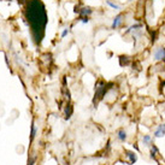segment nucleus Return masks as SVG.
Masks as SVG:
<instances>
[{
	"mask_svg": "<svg viewBox=\"0 0 165 165\" xmlns=\"http://www.w3.org/2000/svg\"><path fill=\"white\" fill-rule=\"evenodd\" d=\"M27 18L32 28L34 40L36 41V44H40L47 24V15L42 3L39 0H32L27 9Z\"/></svg>",
	"mask_w": 165,
	"mask_h": 165,
	"instance_id": "1",
	"label": "nucleus"
},
{
	"mask_svg": "<svg viewBox=\"0 0 165 165\" xmlns=\"http://www.w3.org/2000/svg\"><path fill=\"white\" fill-rule=\"evenodd\" d=\"M106 92H107L106 85L104 83V82H100V85L97 87V89H95V99H94V101H95L97 99H101L105 95Z\"/></svg>",
	"mask_w": 165,
	"mask_h": 165,
	"instance_id": "2",
	"label": "nucleus"
},
{
	"mask_svg": "<svg viewBox=\"0 0 165 165\" xmlns=\"http://www.w3.org/2000/svg\"><path fill=\"white\" fill-rule=\"evenodd\" d=\"M154 60L159 62V60H164L165 59V47H158V48L154 51Z\"/></svg>",
	"mask_w": 165,
	"mask_h": 165,
	"instance_id": "3",
	"label": "nucleus"
},
{
	"mask_svg": "<svg viewBox=\"0 0 165 165\" xmlns=\"http://www.w3.org/2000/svg\"><path fill=\"white\" fill-rule=\"evenodd\" d=\"M122 23H123V15L119 13V15H117V16L115 17V19H113V22H112V25H111V28H112V29L119 28Z\"/></svg>",
	"mask_w": 165,
	"mask_h": 165,
	"instance_id": "4",
	"label": "nucleus"
},
{
	"mask_svg": "<svg viewBox=\"0 0 165 165\" xmlns=\"http://www.w3.org/2000/svg\"><path fill=\"white\" fill-rule=\"evenodd\" d=\"M165 135V124H159L154 131V138H163Z\"/></svg>",
	"mask_w": 165,
	"mask_h": 165,
	"instance_id": "5",
	"label": "nucleus"
},
{
	"mask_svg": "<svg viewBox=\"0 0 165 165\" xmlns=\"http://www.w3.org/2000/svg\"><path fill=\"white\" fill-rule=\"evenodd\" d=\"M128 135H127V131L124 130V129H119L118 131H117V139H118L119 141H122V142H124V141L127 140Z\"/></svg>",
	"mask_w": 165,
	"mask_h": 165,
	"instance_id": "6",
	"label": "nucleus"
},
{
	"mask_svg": "<svg viewBox=\"0 0 165 165\" xmlns=\"http://www.w3.org/2000/svg\"><path fill=\"white\" fill-rule=\"evenodd\" d=\"M159 153V150H158V147L156 145H151V151H150V158L151 159H154L156 160V158H157V154Z\"/></svg>",
	"mask_w": 165,
	"mask_h": 165,
	"instance_id": "7",
	"label": "nucleus"
},
{
	"mask_svg": "<svg viewBox=\"0 0 165 165\" xmlns=\"http://www.w3.org/2000/svg\"><path fill=\"white\" fill-rule=\"evenodd\" d=\"M125 154L129 158V160H130V164H135V163H136L138 158H136V154H135V153H133L130 151H125Z\"/></svg>",
	"mask_w": 165,
	"mask_h": 165,
	"instance_id": "8",
	"label": "nucleus"
},
{
	"mask_svg": "<svg viewBox=\"0 0 165 165\" xmlns=\"http://www.w3.org/2000/svg\"><path fill=\"white\" fill-rule=\"evenodd\" d=\"M78 12H80L81 16H87V17H88L89 15H92L93 10H92L91 7H82V10H80Z\"/></svg>",
	"mask_w": 165,
	"mask_h": 165,
	"instance_id": "9",
	"label": "nucleus"
},
{
	"mask_svg": "<svg viewBox=\"0 0 165 165\" xmlns=\"http://www.w3.org/2000/svg\"><path fill=\"white\" fill-rule=\"evenodd\" d=\"M142 144L147 147H150L152 145V138L150 136V135H144L142 136Z\"/></svg>",
	"mask_w": 165,
	"mask_h": 165,
	"instance_id": "10",
	"label": "nucleus"
},
{
	"mask_svg": "<svg viewBox=\"0 0 165 165\" xmlns=\"http://www.w3.org/2000/svg\"><path fill=\"white\" fill-rule=\"evenodd\" d=\"M141 28H142V25H141V24H133L131 27H129V28H128V30L125 32V34H129V33H131V32L140 30Z\"/></svg>",
	"mask_w": 165,
	"mask_h": 165,
	"instance_id": "11",
	"label": "nucleus"
},
{
	"mask_svg": "<svg viewBox=\"0 0 165 165\" xmlns=\"http://www.w3.org/2000/svg\"><path fill=\"white\" fill-rule=\"evenodd\" d=\"M106 5H107V6H110V7H112V9H115V10H121L119 5H117L116 3H113L112 0H106Z\"/></svg>",
	"mask_w": 165,
	"mask_h": 165,
	"instance_id": "12",
	"label": "nucleus"
},
{
	"mask_svg": "<svg viewBox=\"0 0 165 165\" xmlns=\"http://www.w3.org/2000/svg\"><path fill=\"white\" fill-rule=\"evenodd\" d=\"M71 115H72V107H71V106H69V110H68V107L65 109V118L69 119L70 117H71Z\"/></svg>",
	"mask_w": 165,
	"mask_h": 165,
	"instance_id": "13",
	"label": "nucleus"
},
{
	"mask_svg": "<svg viewBox=\"0 0 165 165\" xmlns=\"http://www.w3.org/2000/svg\"><path fill=\"white\" fill-rule=\"evenodd\" d=\"M35 135H36V127H35V124L32 125V140L35 138Z\"/></svg>",
	"mask_w": 165,
	"mask_h": 165,
	"instance_id": "14",
	"label": "nucleus"
},
{
	"mask_svg": "<svg viewBox=\"0 0 165 165\" xmlns=\"http://www.w3.org/2000/svg\"><path fill=\"white\" fill-rule=\"evenodd\" d=\"M69 32H70L69 29H68V28H65V29H64V30L62 32V34H60V38H62V39H64V38H65L66 35L69 34Z\"/></svg>",
	"mask_w": 165,
	"mask_h": 165,
	"instance_id": "15",
	"label": "nucleus"
},
{
	"mask_svg": "<svg viewBox=\"0 0 165 165\" xmlns=\"http://www.w3.org/2000/svg\"><path fill=\"white\" fill-rule=\"evenodd\" d=\"M80 21H81L82 23H88V22H89V17H87V16H81Z\"/></svg>",
	"mask_w": 165,
	"mask_h": 165,
	"instance_id": "16",
	"label": "nucleus"
},
{
	"mask_svg": "<svg viewBox=\"0 0 165 165\" xmlns=\"http://www.w3.org/2000/svg\"><path fill=\"white\" fill-rule=\"evenodd\" d=\"M34 163H35V158H33L32 160H30V163H29L28 165H34Z\"/></svg>",
	"mask_w": 165,
	"mask_h": 165,
	"instance_id": "17",
	"label": "nucleus"
},
{
	"mask_svg": "<svg viewBox=\"0 0 165 165\" xmlns=\"http://www.w3.org/2000/svg\"><path fill=\"white\" fill-rule=\"evenodd\" d=\"M129 1H131V0H129Z\"/></svg>",
	"mask_w": 165,
	"mask_h": 165,
	"instance_id": "18",
	"label": "nucleus"
}]
</instances>
